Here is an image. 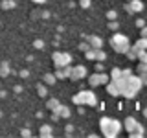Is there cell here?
<instances>
[{
  "label": "cell",
  "mask_w": 147,
  "mask_h": 138,
  "mask_svg": "<svg viewBox=\"0 0 147 138\" xmlns=\"http://www.w3.org/2000/svg\"><path fill=\"white\" fill-rule=\"evenodd\" d=\"M118 81L119 89H121V96L127 99H132L138 96V92L142 90V81H140V76H134V74H131V76L127 77H119V79H114Z\"/></svg>",
  "instance_id": "obj_1"
},
{
  "label": "cell",
  "mask_w": 147,
  "mask_h": 138,
  "mask_svg": "<svg viewBox=\"0 0 147 138\" xmlns=\"http://www.w3.org/2000/svg\"><path fill=\"white\" fill-rule=\"evenodd\" d=\"M123 129V123L116 118H110V116H103L99 120V131L105 138H116Z\"/></svg>",
  "instance_id": "obj_2"
},
{
  "label": "cell",
  "mask_w": 147,
  "mask_h": 138,
  "mask_svg": "<svg viewBox=\"0 0 147 138\" xmlns=\"http://www.w3.org/2000/svg\"><path fill=\"white\" fill-rule=\"evenodd\" d=\"M72 101H74V105H88V107H98L99 105V101H98V96L94 94V90H79V92H76V94L72 96Z\"/></svg>",
  "instance_id": "obj_3"
},
{
  "label": "cell",
  "mask_w": 147,
  "mask_h": 138,
  "mask_svg": "<svg viewBox=\"0 0 147 138\" xmlns=\"http://www.w3.org/2000/svg\"><path fill=\"white\" fill-rule=\"evenodd\" d=\"M109 44L114 52L118 53H125L129 48H131V39L125 35V33H119V31H114L112 37L109 39Z\"/></svg>",
  "instance_id": "obj_4"
},
{
  "label": "cell",
  "mask_w": 147,
  "mask_h": 138,
  "mask_svg": "<svg viewBox=\"0 0 147 138\" xmlns=\"http://www.w3.org/2000/svg\"><path fill=\"white\" fill-rule=\"evenodd\" d=\"M121 123H123V129L129 133V136H131V138H142V136L145 135V127L142 125L134 116H127Z\"/></svg>",
  "instance_id": "obj_5"
},
{
  "label": "cell",
  "mask_w": 147,
  "mask_h": 138,
  "mask_svg": "<svg viewBox=\"0 0 147 138\" xmlns=\"http://www.w3.org/2000/svg\"><path fill=\"white\" fill-rule=\"evenodd\" d=\"M110 81V76L107 72H94L88 76V85L90 87H105Z\"/></svg>",
  "instance_id": "obj_6"
},
{
  "label": "cell",
  "mask_w": 147,
  "mask_h": 138,
  "mask_svg": "<svg viewBox=\"0 0 147 138\" xmlns=\"http://www.w3.org/2000/svg\"><path fill=\"white\" fill-rule=\"evenodd\" d=\"M52 61H53V66H66V64H72V53L55 50L52 53Z\"/></svg>",
  "instance_id": "obj_7"
},
{
  "label": "cell",
  "mask_w": 147,
  "mask_h": 138,
  "mask_svg": "<svg viewBox=\"0 0 147 138\" xmlns=\"http://www.w3.org/2000/svg\"><path fill=\"white\" fill-rule=\"evenodd\" d=\"M86 76H88V68H86L85 64H76V66H72V72H70V77H68V79L81 81V79H85Z\"/></svg>",
  "instance_id": "obj_8"
},
{
  "label": "cell",
  "mask_w": 147,
  "mask_h": 138,
  "mask_svg": "<svg viewBox=\"0 0 147 138\" xmlns=\"http://www.w3.org/2000/svg\"><path fill=\"white\" fill-rule=\"evenodd\" d=\"M144 7H145L144 0H129V2L125 4V9H127L129 15H132V13H142Z\"/></svg>",
  "instance_id": "obj_9"
},
{
  "label": "cell",
  "mask_w": 147,
  "mask_h": 138,
  "mask_svg": "<svg viewBox=\"0 0 147 138\" xmlns=\"http://www.w3.org/2000/svg\"><path fill=\"white\" fill-rule=\"evenodd\" d=\"M105 89H107V92L112 98H119V96H121V89H119L118 81H114V79H110L107 85H105Z\"/></svg>",
  "instance_id": "obj_10"
},
{
  "label": "cell",
  "mask_w": 147,
  "mask_h": 138,
  "mask_svg": "<svg viewBox=\"0 0 147 138\" xmlns=\"http://www.w3.org/2000/svg\"><path fill=\"white\" fill-rule=\"evenodd\" d=\"M72 72V64H66V66H55V77L57 79H68Z\"/></svg>",
  "instance_id": "obj_11"
},
{
  "label": "cell",
  "mask_w": 147,
  "mask_h": 138,
  "mask_svg": "<svg viewBox=\"0 0 147 138\" xmlns=\"http://www.w3.org/2000/svg\"><path fill=\"white\" fill-rule=\"evenodd\" d=\"M86 43L90 48H103V39L99 35H88L86 37Z\"/></svg>",
  "instance_id": "obj_12"
},
{
  "label": "cell",
  "mask_w": 147,
  "mask_h": 138,
  "mask_svg": "<svg viewBox=\"0 0 147 138\" xmlns=\"http://www.w3.org/2000/svg\"><path fill=\"white\" fill-rule=\"evenodd\" d=\"M39 135L42 136V138H50V136H53V127L50 125V123H42V125L39 127Z\"/></svg>",
  "instance_id": "obj_13"
},
{
  "label": "cell",
  "mask_w": 147,
  "mask_h": 138,
  "mask_svg": "<svg viewBox=\"0 0 147 138\" xmlns=\"http://www.w3.org/2000/svg\"><path fill=\"white\" fill-rule=\"evenodd\" d=\"M42 83H44V85H48V87H52V85L57 83V77H55L53 72H46L44 76H42Z\"/></svg>",
  "instance_id": "obj_14"
},
{
  "label": "cell",
  "mask_w": 147,
  "mask_h": 138,
  "mask_svg": "<svg viewBox=\"0 0 147 138\" xmlns=\"http://www.w3.org/2000/svg\"><path fill=\"white\" fill-rule=\"evenodd\" d=\"M11 76V64L7 61H2L0 63V77H7Z\"/></svg>",
  "instance_id": "obj_15"
},
{
  "label": "cell",
  "mask_w": 147,
  "mask_h": 138,
  "mask_svg": "<svg viewBox=\"0 0 147 138\" xmlns=\"http://www.w3.org/2000/svg\"><path fill=\"white\" fill-rule=\"evenodd\" d=\"M59 105H61V101H59V98H50L48 101H46V109H48L50 112L57 110V109H59Z\"/></svg>",
  "instance_id": "obj_16"
},
{
  "label": "cell",
  "mask_w": 147,
  "mask_h": 138,
  "mask_svg": "<svg viewBox=\"0 0 147 138\" xmlns=\"http://www.w3.org/2000/svg\"><path fill=\"white\" fill-rule=\"evenodd\" d=\"M57 112H59V116L61 118H70L72 116V110H70V107H66V105H59V109H57Z\"/></svg>",
  "instance_id": "obj_17"
},
{
  "label": "cell",
  "mask_w": 147,
  "mask_h": 138,
  "mask_svg": "<svg viewBox=\"0 0 147 138\" xmlns=\"http://www.w3.org/2000/svg\"><path fill=\"white\" fill-rule=\"evenodd\" d=\"M138 52H140V50H138L136 46L132 44L131 48H129L127 52H125V55H127V59H129V61H136V57H138Z\"/></svg>",
  "instance_id": "obj_18"
},
{
  "label": "cell",
  "mask_w": 147,
  "mask_h": 138,
  "mask_svg": "<svg viewBox=\"0 0 147 138\" xmlns=\"http://www.w3.org/2000/svg\"><path fill=\"white\" fill-rule=\"evenodd\" d=\"M37 94H39V98H48V85L37 83Z\"/></svg>",
  "instance_id": "obj_19"
},
{
  "label": "cell",
  "mask_w": 147,
  "mask_h": 138,
  "mask_svg": "<svg viewBox=\"0 0 147 138\" xmlns=\"http://www.w3.org/2000/svg\"><path fill=\"white\" fill-rule=\"evenodd\" d=\"M0 7L6 9V11H7V9H15L17 2H15V0H2V2H0Z\"/></svg>",
  "instance_id": "obj_20"
},
{
  "label": "cell",
  "mask_w": 147,
  "mask_h": 138,
  "mask_svg": "<svg viewBox=\"0 0 147 138\" xmlns=\"http://www.w3.org/2000/svg\"><path fill=\"white\" fill-rule=\"evenodd\" d=\"M96 61H101V63L107 61V53H105L103 48H98V50H96Z\"/></svg>",
  "instance_id": "obj_21"
},
{
  "label": "cell",
  "mask_w": 147,
  "mask_h": 138,
  "mask_svg": "<svg viewBox=\"0 0 147 138\" xmlns=\"http://www.w3.org/2000/svg\"><path fill=\"white\" fill-rule=\"evenodd\" d=\"M134 46L138 50H147V39H145V37H140V39L134 43Z\"/></svg>",
  "instance_id": "obj_22"
},
{
  "label": "cell",
  "mask_w": 147,
  "mask_h": 138,
  "mask_svg": "<svg viewBox=\"0 0 147 138\" xmlns=\"http://www.w3.org/2000/svg\"><path fill=\"white\" fill-rule=\"evenodd\" d=\"M96 50H98V48H88L85 52V57L88 59V61H96Z\"/></svg>",
  "instance_id": "obj_23"
},
{
  "label": "cell",
  "mask_w": 147,
  "mask_h": 138,
  "mask_svg": "<svg viewBox=\"0 0 147 138\" xmlns=\"http://www.w3.org/2000/svg\"><path fill=\"white\" fill-rule=\"evenodd\" d=\"M109 76H110V79H119V77H121V68H118V66L112 68Z\"/></svg>",
  "instance_id": "obj_24"
},
{
  "label": "cell",
  "mask_w": 147,
  "mask_h": 138,
  "mask_svg": "<svg viewBox=\"0 0 147 138\" xmlns=\"http://www.w3.org/2000/svg\"><path fill=\"white\" fill-rule=\"evenodd\" d=\"M138 61L140 63H147V50H140V52H138Z\"/></svg>",
  "instance_id": "obj_25"
},
{
  "label": "cell",
  "mask_w": 147,
  "mask_h": 138,
  "mask_svg": "<svg viewBox=\"0 0 147 138\" xmlns=\"http://www.w3.org/2000/svg\"><path fill=\"white\" fill-rule=\"evenodd\" d=\"M107 18H109V20H118V11H116V9H109V11H107Z\"/></svg>",
  "instance_id": "obj_26"
},
{
  "label": "cell",
  "mask_w": 147,
  "mask_h": 138,
  "mask_svg": "<svg viewBox=\"0 0 147 138\" xmlns=\"http://www.w3.org/2000/svg\"><path fill=\"white\" fill-rule=\"evenodd\" d=\"M109 30H112V31H119V24H118V20H109Z\"/></svg>",
  "instance_id": "obj_27"
},
{
  "label": "cell",
  "mask_w": 147,
  "mask_h": 138,
  "mask_svg": "<svg viewBox=\"0 0 147 138\" xmlns=\"http://www.w3.org/2000/svg\"><path fill=\"white\" fill-rule=\"evenodd\" d=\"M33 48L42 50V48H44V41H42V39H35V41H33Z\"/></svg>",
  "instance_id": "obj_28"
},
{
  "label": "cell",
  "mask_w": 147,
  "mask_h": 138,
  "mask_svg": "<svg viewBox=\"0 0 147 138\" xmlns=\"http://www.w3.org/2000/svg\"><path fill=\"white\" fill-rule=\"evenodd\" d=\"M79 6H81V9H90L92 0H79Z\"/></svg>",
  "instance_id": "obj_29"
},
{
  "label": "cell",
  "mask_w": 147,
  "mask_h": 138,
  "mask_svg": "<svg viewBox=\"0 0 147 138\" xmlns=\"http://www.w3.org/2000/svg\"><path fill=\"white\" fill-rule=\"evenodd\" d=\"M136 72H138V74H144V72H147V63H138Z\"/></svg>",
  "instance_id": "obj_30"
},
{
  "label": "cell",
  "mask_w": 147,
  "mask_h": 138,
  "mask_svg": "<svg viewBox=\"0 0 147 138\" xmlns=\"http://www.w3.org/2000/svg\"><path fill=\"white\" fill-rule=\"evenodd\" d=\"M94 70H96V72H105V66H103V63H101V61H96V66H94Z\"/></svg>",
  "instance_id": "obj_31"
},
{
  "label": "cell",
  "mask_w": 147,
  "mask_h": 138,
  "mask_svg": "<svg viewBox=\"0 0 147 138\" xmlns=\"http://www.w3.org/2000/svg\"><path fill=\"white\" fill-rule=\"evenodd\" d=\"M20 136H24V138H28V136H31V129H28V127H24L20 131Z\"/></svg>",
  "instance_id": "obj_32"
},
{
  "label": "cell",
  "mask_w": 147,
  "mask_h": 138,
  "mask_svg": "<svg viewBox=\"0 0 147 138\" xmlns=\"http://www.w3.org/2000/svg\"><path fill=\"white\" fill-rule=\"evenodd\" d=\"M140 76V81H142V85L144 87H147V72H144V74H138Z\"/></svg>",
  "instance_id": "obj_33"
},
{
  "label": "cell",
  "mask_w": 147,
  "mask_h": 138,
  "mask_svg": "<svg viewBox=\"0 0 147 138\" xmlns=\"http://www.w3.org/2000/svg\"><path fill=\"white\" fill-rule=\"evenodd\" d=\"M88 48H90V46H88V43H86V41H83V43L79 44V50H81V52H86Z\"/></svg>",
  "instance_id": "obj_34"
},
{
  "label": "cell",
  "mask_w": 147,
  "mask_h": 138,
  "mask_svg": "<svg viewBox=\"0 0 147 138\" xmlns=\"http://www.w3.org/2000/svg\"><path fill=\"white\" fill-rule=\"evenodd\" d=\"M132 70L131 68H121V77H127V76H131Z\"/></svg>",
  "instance_id": "obj_35"
},
{
  "label": "cell",
  "mask_w": 147,
  "mask_h": 138,
  "mask_svg": "<svg viewBox=\"0 0 147 138\" xmlns=\"http://www.w3.org/2000/svg\"><path fill=\"white\" fill-rule=\"evenodd\" d=\"M140 37H145V39H147V24L144 28H140Z\"/></svg>",
  "instance_id": "obj_36"
},
{
  "label": "cell",
  "mask_w": 147,
  "mask_h": 138,
  "mask_svg": "<svg viewBox=\"0 0 147 138\" xmlns=\"http://www.w3.org/2000/svg\"><path fill=\"white\" fill-rule=\"evenodd\" d=\"M147 24V22L144 20V18H138V20H136V28H144Z\"/></svg>",
  "instance_id": "obj_37"
},
{
  "label": "cell",
  "mask_w": 147,
  "mask_h": 138,
  "mask_svg": "<svg viewBox=\"0 0 147 138\" xmlns=\"http://www.w3.org/2000/svg\"><path fill=\"white\" fill-rule=\"evenodd\" d=\"M18 76H20V77H28V76H30V70H28V68H24V70L18 72Z\"/></svg>",
  "instance_id": "obj_38"
},
{
  "label": "cell",
  "mask_w": 147,
  "mask_h": 138,
  "mask_svg": "<svg viewBox=\"0 0 147 138\" xmlns=\"http://www.w3.org/2000/svg\"><path fill=\"white\" fill-rule=\"evenodd\" d=\"M72 131H74V125H66V135H72Z\"/></svg>",
  "instance_id": "obj_39"
},
{
  "label": "cell",
  "mask_w": 147,
  "mask_h": 138,
  "mask_svg": "<svg viewBox=\"0 0 147 138\" xmlns=\"http://www.w3.org/2000/svg\"><path fill=\"white\" fill-rule=\"evenodd\" d=\"M31 2H33V4H46L48 0H31Z\"/></svg>",
  "instance_id": "obj_40"
},
{
  "label": "cell",
  "mask_w": 147,
  "mask_h": 138,
  "mask_svg": "<svg viewBox=\"0 0 147 138\" xmlns=\"http://www.w3.org/2000/svg\"><path fill=\"white\" fill-rule=\"evenodd\" d=\"M40 17H42V18H48L50 13H48V11H42V13H40Z\"/></svg>",
  "instance_id": "obj_41"
},
{
  "label": "cell",
  "mask_w": 147,
  "mask_h": 138,
  "mask_svg": "<svg viewBox=\"0 0 147 138\" xmlns=\"http://www.w3.org/2000/svg\"><path fill=\"white\" fill-rule=\"evenodd\" d=\"M15 92H17V94H18V92H22V87H20V85H17V87H15Z\"/></svg>",
  "instance_id": "obj_42"
},
{
  "label": "cell",
  "mask_w": 147,
  "mask_h": 138,
  "mask_svg": "<svg viewBox=\"0 0 147 138\" xmlns=\"http://www.w3.org/2000/svg\"><path fill=\"white\" fill-rule=\"evenodd\" d=\"M0 98H6V90H0Z\"/></svg>",
  "instance_id": "obj_43"
},
{
  "label": "cell",
  "mask_w": 147,
  "mask_h": 138,
  "mask_svg": "<svg viewBox=\"0 0 147 138\" xmlns=\"http://www.w3.org/2000/svg\"><path fill=\"white\" fill-rule=\"evenodd\" d=\"M144 116H145V120H147V107L144 109Z\"/></svg>",
  "instance_id": "obj_44"
},
{
  "label": "cell",
  "mask_w": 147,
  "mask_h": 138,
  "mask_svg": "<svg viewBox=\"0 0 147 138\" xmlns=\"http://www.w3.org/2000/svg\"><path fill=\"white\" fill-rule=\"evenodd\" d=\"M0 118H2V110H0Z\"/></svg>",
  "instance_id": "obj_45"
}]
</instances>
